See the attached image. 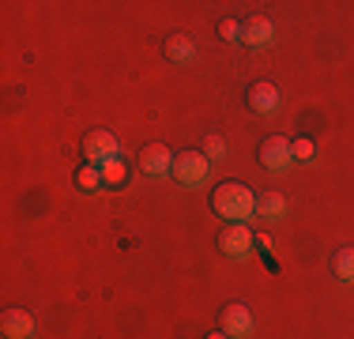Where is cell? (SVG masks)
<instances>
[{"instance_id":"1","label":"cell","mask_w":354,"mask_h":339,"mask_svg":"<svg viewBox=\"0 0 354 339\" xmlns=\"http://www.w3.org/2000/svg\"><path fill=\"white\" fill-rule=\"evenodd\" d=\"M212 211L226 219V226H249V219L257 215V196L245 181H223L212 192Z\"/></svg>"},{"instance_id":"2","label":"cell","mask_w":354,"mask_h":339,"mask_svg":"<svg viewBox=\"0 0 354 339\" xmlns=\"http://www.w3.org/2000/svg\"><path fill=\"white\" fill-rule=\"evenodd\" d=\"M170 177L177 185H185V189H196V185H204L212 177V158L204 151H177Z\"/></svg>"},{"instance_id":"3","label":"cell","mask_w":354,"mask_h":339,"mask_svg":"<svg viewBox=\"0 0 354 339\" xmlns=\"http://www.w3.org/2000/svg\"><path fill=\"white\" fill-rule=\"evenodd\" d=\"M113 158H121V140H117L113 132L95 129V132L83 136V163H87V166L102 170L106 163H113Z\"/></svg>"},{"instance_id":"4","label":"cell","mask_w":354,"mask_h":339,"mask_svg":"<svg viewBox=\"0 0 354 339\" xmlns=\"http://www.w3.org/2000/svg\"><path fill=\"white\" fill-rule=\"evenodd\" d=\"M218 253H223L226 260H249L252 253H257V234H252L249 226H223V234H218Z\"/></svg>"},{"instance_id":"5","label":"cell","mask_w":354,"mask_h":339,"mask_svg":"<svg viewBox=\"0 0 354 339\" xmlns=\"http://www.w3.org/2000/svg\"><path fill=\"white\" fill-rule=\"evenodd\" d=\"M260 166L272 170V174H286V170L294 166V147L286 136H268L264 143H260Z\"/></svg>"},{"instance_id":"6","label":"cell","mask_w":354,"mask_h":339,"mask_svg":"<svg viewBox=\"0 0 354 339\" xmlns=\"http://www.w3.org/2000/svg\"><path fill=\"white\" fill-rule=\"evenodd\" d=\"M140 174L143 177H170L174 174V151L166 147V143H143Z\"/></svg>"},{"instance_id":"7","label":"cell","mask_w":354,"mask_h":339,"mask_svg":"<svg viewBox=\"0 0 354 339\" xmlns=\"http://www.w3.org/2000/svg\"><path fill=\"white\" fill-rule=\"evenodd\" d=\"M0 332L4 339H35V317H30V309H23V305H12V309H4V317H0Z\"/></svg>"},{"instance_id":"8","label":"cell","mask_w":354,"mask_h":339,"mask_svg":"<svg viewBox=\"0 0 354 339\" xmlns=\"http://www.w3.org/2000/svg\"><path fill=\"white\" fill-rule=\"evenodd\" d=\"M218 332H226L230 339H249L252 336V313L241 302L226 305L223 317H218Z\"/></svg>"},{"instance_id":"9","label":"cell","mask_w":354,"mask_h":339,"mask_svg":"<svg viewBox=\"0 0 354 339\" xmlns=\"http://www.w3.org/2000/svg\"><path fill=\"white\" fill-rule=\"evenodd\" d=\"M249 109H252V113H257V117H272L275 113V109H279V87H275V83H268V80H257V83H252V87H249Z\"/></svg>"},{"instance_id":"10","label":"cell","mask_w":354,"mask_h":339,"mask_svg":"<svg viewBox=\"0 0 354 339\" xmlns=\"http://www.w3.org/2000/svg\"><path fill=\"white\" fill-rule=\"evenodd\" d=\"M275 42V23L264 19V15H252V19L241 23V46L249 49H268Z\"/></svg>"},{"instance_id":"11","label":"cell","mask_w":354,"mask_h":339,"mask_svg":"<svg viewBox=\"0 0 354 339\" xmlns=\"http://www.w3.org/2000/svg\"><path fill=\"white\" fill-rule=\"evenodd\" d=\"M166 57H170L174 64H189L192 57H196V42L185 38V34H174V38L166 42Z\"/></svg>"},{"instance_id":"12","label":"cell","mask_w":354,"mask_h":339,"mask_svg":"<svg viewBox=\"0 0 354 339\" xmlns=\"http://www.w3.org/2000/svg\"><path fill=\"white\" fill-rule=\"evenodd\" d=\"M257 215L260 219H286V200L279 196V192H268V196H260L257 200Z\"/></svg>"},{"instance_id":"13","label":"cell","mask_w":354,"mask_h":339,"mask_svg":"<svg viewBox=\"0 0 354 339\" xmlns=\"http://www.w3.org/2000/svg\"><path fill=\"white\" fill-rule=\"evenodd\" d=\"M332 271H335V279H339V283H347V286L354 283V245H347V249L335 253Z\"/></svg>"},{"instance_id":"14","label":"cell","mask_w":354,"mask_h":339,"mask_svg":"<svg viewBox=\"0 0 354 339\" xmlns=\"http://www.w3.org/2000/svg\"><path fill=\"white\" fill-rule=\"evenodd\" d=\"M75 185H80L83 192H102V189H106V181H102V170L83 163L80 170H75Z\"/></svg>"},{"instance_id":"15","label":"cell","mask_w":354,"mask_h":339,"mask_svg":"<svg viewBox=\"0 0 354 339\" xmlns=\"http://www.w3.org/2000/svg\"><path fill=\"white\" fill-rule=\"evenodd\" d=\"M102 181H106V189H121V185L129 181V166H124L121 158L106 163V166H102Z\"/></svg>"},{"instance_id":"16","label":"cell","mask_w":354,"mask_h":339,"mask_svg":"<svg viewBox=\"0 0 354 339\" xmlns=\"http://www.w3.org/2000/svg\"><path fill=\"white\" fill-rule=\"evenodd\" d=\"M290 147H294V163H301V166L313 163V155H317V143L313 140H294Z\"/></svg>"},{"instance_id":"17","label":"cell","mask_w":354,"mask_h":339,"mask_svg":"<svg viewBox=\"0 0 354 339\" xmlns=\"http://www.w3.org/2000/svg\"><path fill=\"white\" fill-rule=\"evenodd\" d=\"M204 155L212 158V163H218V158L226 155V140H223V136H207V140H204Z\"/></svg>"},{"instance_id":"18","label":"cell","mask_w":354,"mask_h":339,"mask_svg":"<svg viewBox=\"0 0 354 339\" xmlns=\"http://www.w3.org/2000/svg\"><path fill=\"white\" fill-rule=\"evenodd\" d=\"M218 38L223 42H241V23L238 19H218Z\"/></svg>"},{"instance_id":"19","label":"cell","mask_w":354,"mask_h":339,"mask_svg":"<svg viewBox=\"0 0 354 339\" xmlns=\"http://www.w3.org/2000/svg\"><path fill=\"white\" fill-rule=\"evenodd\" d=\"M257 249H260V253H272V237H268V234H257Z\"/></svg>"},{"instance_id":"20","label":"cell","mask_w":354,"mask_h":339,"mask_svg":"<svg viewBox=\"0 0 354 339\" xmlns=\"http://www.w3.org/2000/svg\"><path fill=\"white\" fill-rule=\"evenodd\" d=\"M204 339H230L226 332H212V336H204Z\"/></svg>"}]
</instances>
